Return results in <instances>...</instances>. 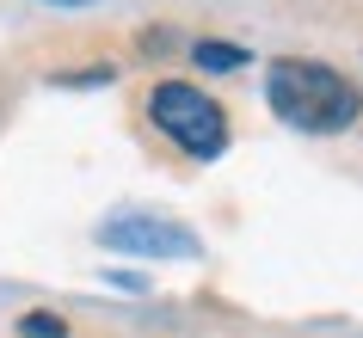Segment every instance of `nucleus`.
Listing matches in <instances>:
<instances>
[{
  "instance_id": "nucleus-4",
  "label": "nucleus",
  "mask_w": 363,
  "mask_h": 338,
  "mask_svg": "<svg viewBox=\"0 0 363 338\" xmlns=\"http://www.w3.org/2000/svg\"><path fill=\"white\" fill-rule=\"evenodd\" d=\"M191 62H197V68H210V74H234V68H247V50H240V43L203 38V43L191 50Z\"/></svg>"
},
{
  "instance_id": "nucleus-5",
  "label": "nucleus",
  "mask_w": 363,
  "mask_h": 338,
  "mask_svg": "<svg viewBox=\"0 0 363 338\" xmlns=\"http://www.w3.org/2000/svg\"><path fill=\"white\" fill-rule=\"evenodd\" d=\"M19 338H68V320H62V314H43V308H38V314L19 320Z\"/></svg>"
},
{
  "instance_id": "nucleus-6",
  "label": "nucleus",
  "mask_w": 363,
  "mask_h": 338,
  "mask_svg": "<svg viewBox=\"0 0 363 338\" xmlns=\"http://www.w3.org/2000/svg\"><path fill=\"white\" fill-rule=\"evenodd\" d=\"M117 68L111 62H93V68H80V74H56V86H111Z\"/></svg>"
},
{
  "instance_id": "nucleus-8",
  "label": "nucleus",
  "mask_w": 363,
  "mask_h": 338,
  "mask_svg": "<svg viewBox=\"0 0 363 338\" xmlns=\"http://www.w3.org/2000/svg\"><path fill=\"white\" fill-rule=\"evenodd\" d=\"M50 6H99V0H50Z\"/></svg>"
},
{
  "instance_id": "nucleus-2",
  "label": "nucleus",
  "mask_w": 363,
  "mask_h": 338,
  "mask_svg": "<svg viewBox=\"0 0 363 338\" xmlns=\"http://www.w3.org/2000/svg\"><path fill=\"white\" fill-rule=\"evenodd\" d=\"M148 123L179 154H191V160H216L228 148V111L203 86H191V80H154L148 86Z\"/></svg>"
},
{
  "instance_id": "nucleus-7",
  "label": "nucleus",
  "mask_w": 363,
  "mask_h": 338,
  "mask_svg": "<svg viewBox=\"0 0 363 338\" xmlns=\"http://www.w3.org/2000/svg\"><path fill=\"white\" fill-rule=\"evenodd\" d=\"M142 50H148V56H167V50H172V31H142Z\"/></svg>"
},
{
  "instance_id": "nucleus-3",
  "label": "nucleus",
  "mask_w": 363,
  "mask_h": 338,
  "mask_svg": "<svg viewBox=\"0 0 363 338\" xmlns=\"http://www.w3.org/2000/svg\"><path fill=\"white\" fill-rule=\"evenodd\" d=\"M99 246L105 252H130V259H197L203 240H197L191 227L167 222V215H111V222H99Z\"/></svg>"
},
{
  "instance_id": "nucleus-1",
  "label": "nucleus",
  "mask_w": 363,
  "mask_h": 338,
  "mask_svg": "<svg viewBox=\"0 0 363 338\" xmlns=\"http://www.w3.org/2000/svg\"><path fill=\"white\" fill-rule=\"evenodd\" d=\"M265 98H271V111L302 135H339L363 117V93L351 86V74L326 68V62H308V56L271 62L265 68Z\"/></svg>"
}]
</instances>
